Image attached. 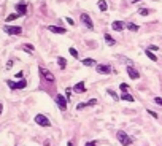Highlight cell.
Listing matches in <instances>:
<instances>
[{
    "instance_id": "3",
    "label": "cell",
    "mask_w": 162,
    "mask_h": 146,
    "mask_svg": "<svg viewBox=\"0 0 162 146\" xmlns=\"http://www.w3.org/2000/svg\"><path fill=\"white\" fill-rule=\"evenodd\" d=\"M3 32H5L6 35H21L22 27H19V26H3Z\"/></svg>"
},
{
    "instance_id": "19",
    "label": "cell",
    "mask_w": 162,
    "mask_h": 146,
    "mask_svg": "<svg viewBox=\"0 0 162 146\" xmlns=\"http://www.w3.org/2000/svg\"><path fill=\"white\" fill-rule=\"evenodd\" d=\"M121 100H126V102H134L135 98L130 95L129 92H123V95H121Z\"/></svg>"
},
{
    "instance_id": "18",
    "label": "cell",
    "mask_w": 162,
    "mask_h": 146,
    "mask_svg": "<svg viewBox=\"0 0 162 146\" xmlns=\"http://www.w3.org/2000/svg\"><path fill=\"white\" fill-rule=\"evenodd\" d=\"M126 27H127V30H130V32H138V26L134 24V22H127Z\"/></svg>"
},
{
    "instance_id": "22",
    "label": "cell",
    "mask_w": 162,
    "mask_h": 146,
    "mask_svg": "<svg viewBox=\"0 0 162 146\" xmlns=\"http://www.w3.org/2000/svg\"><path fill=\"white\" fill-rule=\"evenodd\" d=\"M107 94H108V95H111V97H113V100H121V97H118V94L114 92L113 89H107Z\"/></svg>"
},
{
    "instance_id": "27",
    "label": "cell",
    "mask_w": 162,
    "mask_h": 146,
    "mask_svg": "<svg viewBox=\"0 0 162 146\" xmlns=\"http://www.w3.org/2000/svg\"><path fill=\"white\" fill-rule=\"evenodd\" d=\"M87 107V102H81V103L76 105V110H83V108Z\"/></svg>"
},
{
    "instance_id": "32",
    "label": "cell",
    "mask_w": 162,
    "mask_h": 146,
    "mask_svg": "<svg viewBox=\"0 0 162 146\" xmlns=\"http://www.w3.org/2000/svg\"><path fill=\"white\" fill-rule=\"evenodd\" d=\"M84 146H97V141H96V140H94V141H87Z\"/></svg>"
},
{
    "instance_id": "21",
    "label": "cell",
    "mask_w": 162,
    "mask_h": 146,
    "mask_svg": "<svg viewBox=\"0 0 162 146\" xmlns=\"http://www.w3.org/2000/svg\"><path fill=\"white\" fill-rule=\"evenodd\" d=\"M145 54H146V56L150 57L151 60H153V62H157V57L154 56V53H153V51H151V49H146V51H145Z\"/></svg>"
},
{
    "instance_id": "13",
    "label": "cell",
    "mask_w": 162,
    "mask_h": 146,
    "mask_svg": "<svg viewBox=\"0 0 162 146\" xmlns=\"http://www.w3.org/2000/svg\"><path fill=\"white\" fill-rule=\"evenodd\" d=\"M124 27H126V24H124V22H121V21H114V22H111V29L116 30V32H121Z\"/></svg>"
},
{
    "instance_id": "33",
    "label": "cell",
    "mask_w": 162,
    "mask_h": 146,
    "mask_svg": "<svg viewBox=\"0 0 162 146\" xmlns=\"http://www.w3.org/2000/svg\"><path fill=\"white\" fill-rule=\"evenodd\" d=\"M65 21H67V22H69V24H70V26H75V21H73V19H72V18H65Z\"/></svg>"
},
{
    "instance_id": "17",
    "label": "cell",
    "mask_w": 162,
    "mask_h": 146,
    "mask_svg": "<svg viewBox=\"0 0 162 146\" xmlns=\"http://www.w3.org/2000/svg\"><path fill=\"white\" fill-rule=\"evenodd\" d=\"M57 65H59V69H65L67 67V60H65V57H57Z\"/></svg>"
},
{
    "instance_id": "4",
    "label": "cell",
    "mask_w": 162,
    "mask_h": 146,
    "mask_svg": "<svg viewBox=\"0 0 162 146\" xmlns=\"http://www.w3.org/2000/svg\"><path fill=\"white\" fill-rule=\"evenodd\" d=\"M38 72H40V76L43 78V80L46 81V83H54V75L49 72V70H46V69H43V67H40L38 69Z\"/></svg>"
},
{
    "instance_id": "2",
    "label": "cell",
    "mask_w": 162,
    "mask_h": 146,
    "mask_svg": "<svg viewBox=\"0 0 162 146\" xmlns=\"http://www.w3.org/2000/svg\"><path fill=\"white\" fill-rule=\"evenodd\" d=\"M6 84L11 91H18V89H26L27 87V81L26 80H19V81H11V80H6Z\"/></svg>"
},
{
    "instance_id": "16",
    "label": "cell",
    "mask_w": 162,
    "mask_h": 146,
    "mask_svg": "<svg viewBox=\"0 0 162 146\" xmlns=\"http://www.w3.org/2000/svg\"><path fill=\"white\" fill-rule=\"evenodd\" d=\"M21 49L22 51H27V53H33V51H35L33 45H30V43H24V45H21Z\"/></svg>"
},
{
    "instance_id": "6",
    "label": "cell",
    "mask_w": 162,
    "mask_h": 146,
    "mask_svg": "<svg viewBox=\"0 0 162 146\" xmlns=\"http://www.w3.org/2000/svg\"><path fill=\"white\" fill-rule=\"evenodd\" d=\"M35 122L40 125V127H49V125H51V122H49V119L45 116V114H37Z\"/></svg>"
},
{
    "instance_id": "31",
    "label": "cell",
    "mask_w": 162,
    "mask_h": 146,
    "mask_svg": "<svg viewBox=\"0 0 162 146\" xmlns=\"http://www.w3.org/2000/svg\"><path fill=\"white\" fill-rule=\"evenodd\" d=\"M16 78L22 80V78H24V72H22V70H21V72H18V73H16Z\"/></svg>"
},
{
    "instance_id": "14",
    "label": "cell",
    "mask_w": 162,
    "mask_h": 146,
    "mask_svg": "<svg viewBox=\"0 0 162 146\" xmlns=\"http://www.w3.org/2000/svg\"><path fill=\"white\" fill-rule=\"evenodd\" d=\"M103 37H105V42H107L108 46H114V45H116V40H114L113 37L110 35V33H105Z\"/></svg>"
},
{
    "instance_id": "24",
    "label": "cell",
    "mask_w": 162,
    "mask_h": 146,
    "mask_svg": "<svg viewBox=\"0 0 162 146\" xmlns=\"http://www.w3.org/2000/svg\"><path fill=\"white\" fill-rule=\"evenodd\" d=\"M119 89H121V92H127V91H129V86H127L126 83H121L119 84Z\"/></svg>"
},
{
    "instance_id": "1",
    "label": "cell",
    "mask_w": 162,
    "mask_h": 146,
    "mask_svg": "<svg viewBox=\"0 0 162 146\" xmlns=\"http://www.w3.org/2000/svg\"><path fill=\"white\" fill-rule=\"evenodd\" d=\"M116 138H118V141H119V143L123 145V146H130V145H132V141H134L132 138H130L124 130H118Z\"/></svg>"
},
{
    "instance_id": "35",
    "label": "cell",
    "mask_w": 162,
    "mask_h": 146,
    "mask_svg": "<svg viewBox=\"0 0 162 146\" xmlns=\"http://www.w3.org/2000/svg\"><path fill=\"white\" fill-rule=\"evenodd\" d=\"M148 49H151V51H157V49H159V48H157V46H156V45H151V46H150V48H148Z\"/></svg>"
},
{
    "instance_id": "11",
    "label": "cell",
    "mask_w": 162,
    "mask_h": 146,
    "mask_svg": "<svg viewBox=\"0 0 162 146\" xmlns=\"http://www.w3.org/2000/svg\"><path fill=\"white\" fill-rule=\"evenodd\" d=\"M126 72H127V75H129V78H130V80H138V78H140V73H138V72L134 69L132 65H129V67H127V69H126Z\"/></svg>"
},
{
    "instance_id": "25",
    "label": "cell",
    "mask_w": 162,
    "mask_h": 146,
    "mask_svg": "<svg viewBox=\"0 0 162 146\" xmlns=\"http://www.w3.org/2000/svg\"><path fill=\"white\" fill-rule=\"evenodd\" d=\"M138 13H140L141 16H148V15H150V13H151V10H148V8H141Z\"/></svg>"
},
{
    "instance_id": "15",
    "label": "cell",
    "mask_w": 162,
    "mask_h": 146,
    "mask_svg": "<svg viewBox=\"0 0 162 146\" xmlns=\"http://www.w3.org/2000/svg\"><path fill=\"white\" fill-rule=\"evenodd\" d=\"M81 62H83L84 67H94V65H96V60L91 59V57H86V59H83Z\"/></svg>"
},
{
    "instance_id": "30",
    "label": "cell",
    "mask_w": 162,
    "mask_h": 146,
    "mask_svg": "<svg viewBox=\"0 0 162 146\" xmlns=\"http://www.w3.org/2000/svg\"><path fill=\"white\" fill-rule=\"evenodd\" d=\"M148 114H150V116H153L154 119H157V118H159V116H157V113H154V111H151V110H148Z\"/></svg>"
},
{
    "instance_id": "28",
    "label": "cell",
    "mask_w": 162,
    "mask_h": 146,
    "mask_svg": "<svg viewBox=\"0 0 162 146\" xmlns=\"http://www.w3.org/2000/svg\"><path fill=\"white\" fill-rule=\"evenodd\" d=\"M94 105H97V98H91V100L87 102V107H94Z\"/></svg>"
},
{
    "instance_id": "7",
    "label": "cell",
    "mask_w": 162,
    "mask_h": 146,
    "mask_svg": "<svg viewBox=\"0 0 162 146\" xmlns=\"http://www.w3.org/2000/svg\"><path fill=\"white\" fill-rule=\"evenodd\" d=\"M80 19H81V22H83V24L87 27V29H94L92 19H91V16H89V15H86V13H81Z\"/></svg>"
},
{
    "instance_id": "26",
    "label": "cell",
    "mask_w": 162,
    "mask_h": 146,
    "mask_svg": "<svg viewBox=\"0 0 162 146\" xmlns=\"http://www.w3.org/2000/svg\"><path fill=\"white\" fill-rule=\"evenodd\" d=\"M69 53L72 54V56L75 57V59H76V57H78V51H76L75 48H69Z\"/></svg>"
},
{
    "instance_id": "20",
    "label": "cell",
    "mask_w": 162,
    "mask_h": 146,
    "mask_svg": "<svg viewBox=\"0 0 162 146\" xmlns=\"http://www.w3.org/2000/svg\"><path fill=\"white\" fill-rule=\"evenodd\" d=\"M97 6L100 8V11H107V8H108V5H107V2H105V0H99Z\"/></svg>"
},
{
    "instance_id": "23",
    "label": "cell",
    "mask_w": 162,
    "mask_h": 146,
    "mask_svg": "<svg viewBox=\"0 0 162 146\" xmlns=\"http://www.w3.org/2000/svg\"><path fill=\"white\" fill-rule=\"evenodd\" d=\"M21 15H18V13H13V15H10L8 18L5 19V22H11V21H15V19H18Z\"/></svg>"
},
{
    "instance_id": "5",
    "label": "cell",
    "mask_w": 162,
    "mask_h": 146,
    "mask_svg": "<svg viewBox=\"0 0 162 146\" xmlns=\"http://www.w3.org/2000/svg\"><path fill=\"white\" fill-rule=\"evenodd\" d=\"M67 100H69V98L64 97L62 94H57V95H56V103H57V107H59L60 111H65L67 110Z\"/></svg>"
},
{
    "instance_id": "8",
    "label": "cell",
    "mask_w": 162,
    "mask_h": 146,
    "mask_svg": "<svg viewBox=\"0 0 162 146\" xmlns=\"http://www.w3.org/2000/svg\"><path fill=\"white\" fill-rule=\"evenodd\" d=\"M96 70H97V73H102V75H110L111 73V67L107 65V64H99V65H96Z\"/></svg>"
},
{
    "instance_id": "10",
    "label": "cell",
    "mask_w": 162,
    "mask_h": 146,
    "mask_svg": "<svg viewBox=\"0 0 162 146\" xmlns=\"http://www.w3.org/2000/svg\"><path fill=\"white\" fill-rule=\"evenodd\" d=\"M86 84H84V81H80V83H76L75 86H73V91H75V94H84L86 92Z\"/></svg>"
},
{
    "instance_id": "38",
    "label": "cell",
    "mask_w": 162,
    "mask_h": 146,
    "mask_svg": "<svg viewBox=\"0 0 162 146\" xmlns=\"http://www.w3.org/2000/svg\"><path fill=\"white\" fill-rule=\"evenodd\" d=\"M67 146H73V143H72V141H69V143H67Z\"/></svg>"
},
{
    "instance_id": "37",
    "label": "cell",
    "mask_w": 162,
    "mask_h": 146,
    "mask_svg": "<svg viewBox=\"0 0 162 146\" xmlns=\"http://www.w3.org/2000/svg\"><path fill=\"white\" fill-rule=\"evenodd\" d=\"M132 3H137V2H141V0H130Z\"/></svg>"
},
{
    "instance_id": "36",
    "label": "cell",
    "mask_w": 162,
    "mask_h": 146,
    "mask_svg": "<svg viewBox=\"0 0 162 146\" xmlns=\"http://www.w3.org/2000/svg\"><path fill=\"white\" fill-rule=\"evenodd\" d=\"M2 111H3V105L0 103V114H2Z\"/></svg>"
},
{
    "instance_id": "34",
    "label": "cell",
    "mask_w": 162,
    "mask_h": 146,
    "mask_svg": "<svg viewBox=\"0 0 162 146\" xmlns=\"http://www.w3.org/2000/svg\"><path fill=\"white\" fill-rule=\"evenodd\" d=\"M13 67V60H8V62H6V70H10Z\"/></svg>"
},
{
    "instance_id": "29",
    "label": "cell",
    "mask_w": 162,
    "mask_h": 146,
    "mask_svg": "<svg viewBox=\"0 0 162 146\" xmlns=\"http://www.w3.org/2000/svg\"><path fill=\"white\" fill-rule=\"evenodd\" d=\"M154 103H157L159 107H162V98L161 97H154Z\"/></svg>"
},
{
    "instance_id": "9",
    "label": "cell",
    "mask_w": 162,
    "mask_h": 146,
    "mask_svg": "<svg viewBox=\"0 0 162 146\" xmlns=\"http://www.w3.org/2000/svg\"><path fill=\"white\" fill-rule=\"evenodd\" d=\"M16 13L18 15H21V16H24V15H27V5L24 2H19V3H16Z\"/></svg>"
},
{
    "instance_id": "12",
    "label": "cell",
    "mask_w": 162,
    "mask_h": 146,
    "mask_svg": "<svg viewBox=\"0 0 162 146\" xmlns=\"http://www.w3.org/2000/svg\"><path fill=\"white\" fill-rule=\"evenodd\" d=\"M48 30H49V32H53V33H59V35H62V33L67 32L64 27H57V26H48Z\"/></svg>"
}]
</instances>
